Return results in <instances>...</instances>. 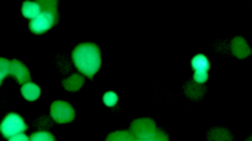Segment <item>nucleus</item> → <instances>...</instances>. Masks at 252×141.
<instances>
[{"label": "nucleus", "instance_id": "f257e3e1", "mask_svg": "<svg viewBox=\"0 0 252 141\" xmlns=\"http://www.w3.org/2000/svg\"><path fill=\"white\" fill-rule=\"evenodd\" d=\"M72 61L82 75L92 78L101 67L99 47L94 43H82L72 52Z\"/></svg>", "mask_w": 252, "mask_h": 141}, {"label": "nucleus", "instance_id": "f03ea898", "mask_svg": "<svg viewBox=\"0 0 252 141\" xmlns=\"http://www.w3.org/2000/svg\"><path fill=\"white\" fill-rule=\"evenodd\" d=\"M42 12L35 19L31 20L30 24H29L30 30L35 34H42L51 30L55 26L58 19L56 1L46 0V1H42Z\"/></svg>", "mask_w": 252, "mask_h": 141}, {"label": "nucleus", "instance_id": "7ed1b4c3", "mask_svg": "<svg viewBox=\"0 0 252 141\" xmlns=\"http://www.w3.org/2000/svg\"><path fill=\"white\" fill-rule=\"evenodd\" d=\"M28 126L20 115L17 113H9L0 124V133L7 139L18 134L24 133Z\"/></svg>", "mask_w": 252, "mask_h": 141}, {"label": "nucleus", "instance_id": "20e7f679", "mask_svg": "<svg viewBox=\"0 0 252 141\" xmlns=\"http://www.w3.org/2000/svg\"><path fill=\"white\" fill-rule=\"evenodd\" d=\"M191 66L194 70L193 82L197 85H204L208 79V71L211 69V62L208 58L203 54H197L192 58Z\"/></svg>", "mask_w": 252, "mask_h": 141}, {"label": "nucleus", "instance_id": "39448f33", "mask_svg": "<svg viewBox=\"0 0 252 141\" xmlns=\"http://www.w3.org/2000/svg\"><path fill=\"white\" fill-rule=\"evenodd\" d=\"M51 116L58 124H67L75 118V111L67 102L55 101L51 105Z\"/></svg>", "mask_w": 252, "mask_h": 141}, {"label": "nucleus", "instance_id": "423d86ee", "mask_svg": "<svg viewBox=\"0 0 252 141\" xmlns=\"http://www.w3.org/2000/svg\"><path fill=\"white\" fill-rule=\"evenodd\" d=\"M129 133L134 136L135 139H146L153 137L157 133V127L153 119L140 118L130 124Z\"/></svg>", "mask_w": 252, "mask_h": 141}, {"label": "nucleus", "instance_id": "0eeeda50", "mask_svg": "<svg viewBox=\"0 0 252 141\" xmlns=\"http://www.w3.org/2000/svg\"><path fill=\"white\" fill-rule=\"evenodd\" d=\"M9 76L16 78L18 84L24 85L27 82H30L31 75L27 66L22 64L20 60L13 59L10 60V69H9Z\"/></svg>", "mask_w": 252, "mask_h": 141}, {"label": "nucleus", "instance_id": "6e6552de", "mask_svg": "<svg viewBox=\"0 0 252 141\" xmlns=\"http://www.w3.org/2000/svg\"><path fill=\"white\" fill-rule=\"evenodd\" d=\"M43 10L41 1H24L22 4V14L24 18L30 19V21L35 19Z\"/></svg>", "mask_w": 252, "mask_h": 141}, {"label": "nucleus", "instance_id": "1a4fd4ad", "mask_svg": "<svg viewBox=\"0 0 252 141\" xmlns=\"http://www.w3.org/2000/svg\"><path fill=\"white\" fill-rule=\"evenodd\" d=\"M231 52L236 57L246 58L251 54L248 44L242 37H236L231 43Z\"/></svg>", "mask_w": 252, "mask_h": 141}, {"label": "nucleus", "instance_id": "9d476101", "mask_svg": "<svg viewBox=\"0 0 252 141\" xmlns=\"http://www.w3.org/2000/svg\"><path fill=\"white\" fill-rule=\"evenodd\" d=\"M21 93L23 98L27 101H36L41 95V89L37 85L33 84V82H27V84L22 85L21 86Z\"/></svg>", "mask_w": 252, "mask_h": 141}, {"label": "nucleus", "instance_id": "9b49d317", "mask_svg": "<svg viewBox=\"0 0 252 141\" xmlns=\"http://www.w3.org/2000/svg\"><path fill=\"white\" fill-rule=\"evenodd\" d=\"M85 84V79L84 77L78 75V74H74L71 75L69 78H67L64 81H63V85H64L65 89L67 91H78L81 89V86Z\"/></svg>", "mask_w": 252, "mask_h": 141}, {"label": "nucleus", "instance_id": "f8f14e48", "mask_svg": "<svg viewBox=\"0 0 252 141\" xmlns=\"http://www.w3.org/2000/svg\"><path fill=\"white\" fill-rule=\"evenodd\" d=\"M105 141H135V138L129 130H123L111 133Z\"/></svg>", "mask_w": 252, "mask_h": 141}, {"label": "nucleus", "instance_id": "ddd939ff", "mask_svg": "<svg viewBox=\"0 0 252 141\" xmlns=\"http://www.w3.org/2000/svg\"><path fill=\"white\" fill-rule=\"evenodd\" d=\"M210 141H231V136L229 131L224 129H215L212 130L208 135Z\"/></svg>", "mask_w": 252, "mask_h": 141}, {"label": "nucleus", "instance_id": "4468645a", "mask_svg": "<svg viewBox=\"0 0 252 141\" xmlns=\"http://www.w3.org/2000/svg\"><path fill=\"white\" fill-rule=\"evenodd\" d=\"M9 69H10V60L0 57V85H2L4 78L9 76Z\"/></svg>", "mask_w": 252, "mask_h": 141}, {"label": "nucleus", "instance_id": "2eb2a0df", "mask_svg": "<svg viewBox=\"0 0 252 141\" xmlns=\"http://www.w3.org/2000/svg\"><path fill=\"white\" fill-rule=\"evenodd\" d=\"M103 103L105 104V106H108V108H114V106L118 104L119 102V96L116 93L112 91H109L106 92V93L103 94Z\"/></svg>", "mask_w": 252, "mask_h": 141}, {"label": "nucleus", "instance_id": "dca6fc26", "mask_svg": "<svg viewBox=\"0 0 252 141\" xmlns=\"http://www.w3.org/2000/svg\"><path fill=\"white\" fill-rule=\"evenodd\" d=\"M30 141H55V137L47 131H37L31 136Z\"/></svg>", "mask_w": 252, "mask_h": 141}, {"label": "nucleus", "instance_id": "f3484780", "mask_svg": "<svg viewBox=\"0 0 252 141\" xmlns=\"http://www.w3.org/2000/svg\"><path fill=\"white\" fill-rule=\"evenodd\" d=\"M135 141H169V138L163 131L157 129V133L155 134L153 137L146 139H135Z\"/></svg>", "mask_w": 252, "mask_h": 141}, {"label": "nucleus", "instance_id": "a211bd4d", "mask_svg": "<svg viewBox=\"0 0 252 141\" xmlns=\"http://www.w3.org/2000/svg\"><path fill=\"white\" fill-rule=\"evenodd\" d=\"M8 141H30V137H28V136L24 133H21V134L13 136V137H11V138H9Z\"/></svg>", "mask_w": 252, "mask_h": 141}]
</instances>
